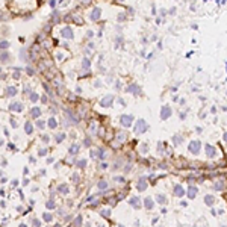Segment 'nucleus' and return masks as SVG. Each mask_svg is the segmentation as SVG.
I'll list each match as a JSON object with an SVG mask.
<instances>
[{"instance_id":"nucleus-1","label":"nucleus","mask_w":227,"mask_h":227,"mask_svg":"<svg viewBox=\"0 0 227 227\" xmlns=\"http://www.w3.org/2000/svg\"><path fill=\"white\" fill-rule=\"evenodd\" d=\"M200 147H201L200 141H191V142H189V151L194 153V155H197L200 151Z\"/></svg>"},{"instance_id":"nucleus-2","label":"nucleus","mask_w":227,"mask_h":227,"mask_svg":"<svg viewBox=\"0 0 227 227\" xmlns=\"http://www.w3.org/2000/svg\"><path fill=\"white\" fill-rule=\"evenodd\" d=\"M170 115H171V108H170L168 105H165V106L162 108V111H161V118H162V120H167Z\"/></svg>"},{"instance_id":"nucleus-3","label":"nucleus","mask_w":227,"mask_h":227,"mask_svg":"<svg viewBox=\"0 0 227 227\" xmlns=\"http://www.w3.org/2000/svg\"><path fill=\"white\" fill-rule=\"evenodd\" d=\"M135 130H136V133H142V132H145L147 130V123L144 120H139L138 124H136V127H135Z\"/></svg>"},{"instance_id":"nucleus-4","label":"nucleus","mask_w":227,"mask_h":227,"mask_svg":"<svg viewBox=\"0 0 227 227\" xmlns=\"http://www.w3.org/2000/svg\"><path fill=\"white\" fill-rule=\"evenodd\" d=\"M61 33H62V36H64V38H67V40H73V36H74V33H73V30H71V27H64V29L61 30Z\"/></svg>"},{"instance_id":"nucleus-5","label":"nucleus","mask_w":227,"mask_h":227,"mask_svg":"<svg viewBox=\"0 0 227 227\" xmlns=\"http://www.w3.org/2000/svg\"><path fill=\"white\" fill-rule=\"evenodd\" d=\"M121 124L124 126V127H129L130 124H132V120H133V117L132 115H121Z\"/></svg>"},{"instance_id":"nucleus-6","label":"nucleus","mask_w":227,"mask_h":227,"mask_svg":"<svg viewBox=\"0 0 227 227\" xmlns=\"http://www.w3.org/2000/svg\"><path fill=\"white\" fill-rule=\"evenodd\" d=\"M100 14H102V9L100 8H94L92 11H91V14H89V17H91V20H99L100 18Z\"/></svg>"},{"instance_id":"nucleus-7","label":"nucleus","mask_w":227,"mask_h":227,"mask_svg":"<svg viewBox=\"0 0 227 227\" xmlns=\"http://www.w3.org/2000/svg\"><path fill=\"white\" fill-rule=\"evenodd\" d=\"M112 100H114V97H112V96H106V97H103V99H102L100 105H102V106H105V108H108V106H111V105H112Z\"/></svg>"},{"instance_id":"nucleus-8","label":"nucleus","mask_w":227,"mask_h":227,"mask_svg":"<svg viewBox=\"0 0 227 227\" xmlns=\"http://www.w3.org/2000/svg\"><path fill=\"white\" fill-rule=\"evenodd\" d=\"M40 114H41V109H40V108H32V109H30V115H32L33 118H38V117H40Z\"/></svg>"},{"instance_id":"nucleus-9","label":"nucleus","mask_w":227,"mask_h":227,"mask_svg":"<svg viewBox=\"0 0 227 227\" xmlns=\"http://www.w3.org/2000/svg\"><path fill=\"white\" fill-rule=\"evenodd\" d=\"M136 89H139V86H138V85H135V83H132V85H129V86H127V89H126V91H127V92L138 94V91H136Z\"/></svg>"},{"instance_id":"nucleus-10","label":"nucleus","mask_w":227,"mask_h":227,"mask_svg":"<svg viewBox=\"0 0 227 227\" xmlns=\"http://www.w3.org/2000/svg\"><path fill=\"white\" fill-rule=\"evenodd\" d=\"M11 109L20 112V111L23 109V105H21V103H18V102H14V103H11Z\"/></svg>"},{"instance_id":"nucleus-11","label":"nucleus","mask_w":227,"mask_h":227,"mask_svg":"<svg viewBox=\"0 0 227 227\" xmlns=\"http://www.w3.org/2000/svg\"><path fill=\"white\" fill-rule=\"evenodd\" d=\"M18 91H17V88H14V86H11V88H8V91H6V97H12V96H15Z\"/></svg>"},{"instance_id":"nucleus-12","label":"nucleus","mask_w":227,"mask_h":227,"mask_svg":"<svg viewBox=\"0 0 227 227\" xmlns=\"http://www.w3.org/2000/svg\"><path fill=\"white\" fill-rule=\"evenodd\" d=\"M145 207L147 209H151V207H153V200H151V197L145 198Z\"/></svg>"},{"instance_id":"nucleus-13","label":"nucleus","mask_w":227,"mask_h":227,"mask_svg":"<svg viewBox=\"0 0 227 227\" xmlns=\"http://www.w3.org/2000/svg\"><path fill=\"white\" fill-rule=\"evenodd\" d=\"M206 150H207V156H214L215 155V148L214 147H211V145H206Z\"/></svg>"},{"instance_id":"nucleus-14","label":"nucleus","mask_w":227,"mask_h":227,"mask_svg":"<svg viewBox=\"0 0 227 227\" xmlns=\"http://www.w3.org/2000/svg\"><path fill=\"white\" fill-rule=\"evenodd\" d=\"M174 194H176L177 197H182V195H183V189H182V188H180L179 185H177V186L174 188Z\"/></svg>"},{"instance_id":"nucleus-15","label":"nucleus","mask_w":227,"mask_h":227,"mask_svg":"<svg viewBox=\"0 0 227 227\" xmlns=\"http://www.w3.org/2000/svg\"><path fill=\"white\" fill-rule=\"evenodd\" d=\"M195 192H197V188H189V191H188V197H189V198H194Z\"/></svg>"},{"instance_id":"nucleus-16","label":"nucleus","mask_w":227,"mask_h":227,"mask_svg":"<svg viewBox=\"0 0 227 227\" xmlns=\"http://www.w3.org/2000/svg\"><path fill=\"white\" fill-rule=\"evenodd\" d=\"M49 127H50V129L58 127V123H56V120H55V118H50V120H49Z\"/></svg>"},{"instance_id":"nucleus-17","label":"nucleus","mask_w":227,"mask_h":227,"mask_svg":"<svg viewBox=\"0 0 227 227\" xmlns=\"http://www.w3.org/2000/svg\"><path fill=\"white\" fill-rule=\"evenodd\" d=\"M145 188H147L145 186V179H141V182L138 183V189H139V191H144Z\"/></svg>"},{"instance_id":"nucleus-18","label":"nucleus","mask_w":227,"mask_h":227,"mask_svg":"<svg viewBox=\"0 0 227 227\" xmlns=\"http://www.w3.org/2000/svg\"><path fill=\"white\" fill-rule=\"evenodd\" d=\"M32 132H33V127H32V124L27 121V123H26V133H27V135H30Z\"/></svg>"},{"instance_id":"nucleus-19","label":"nucleus","mask_w":227,"mask_h":227,"mask_svg":"<svg viewBox=\"0 0 227 227\" xmlns=\"http://www.w3.org/2000/svg\"><path fill=\"white\" fill-rule=\"evenodd\" d=\"M204 201H206V204H209V206H211V204H214V201H215V200H214V197H212V195H206V200H204Z\"/></svg>"},{"instance_id":"nucleus-20","label":"nucleus","mask_w":227,"mask_h":227,"mask_svg":"<svg viewBox=\"0 0 227 227\" xmlns=\"http://www.w3.org/2000/svg\"><path fill=\"white\" fill-rule=\"evenodd\" d=\"M29 99H30V102H36V100H38V94H36V92H32L30 96H29Z\"/></svg>"},{"instance_id":"nucleus-21","label":"nucleus","mask_w":227,"mask_h":227,"mask_svg":"<svg viewBox=\"0 0 227 227\" xmlns=\"http://www.w3.org/2000/svg\"><path fill=\"white\" fill-rule=\"evenodd\" d=\"M77 151H79V145H73V147L70 148V153H71V155H74V153H77Z\"/></svg>"},{"instance_id":"nucleus-22","label":"nucleus","mask_w":227,"mask_h":227,"mask_svg":"<svg viewBox=\"0 0 227 227\" xmlns=\"http://www.w3.org/2000/svg\"><path fill=\"white\" fill-rule=\"evenodd\" d=\"M130 204H133V206H136V207H139L141 206V201H138L135 197H133V200H130Z\"/></svg>"},{"instance_id":"nucleus-23","label":"nucleus","mask_w":227,"mask_h":227,"mask_svg":"<svg viewBox=\"0 0 227 227\" xmlns=\"http://www.w3.org/2000/svg\"><path fill=\"white\" fill-rule=\"evenodd\" d=\"M126 18H127V15L123 12V14H120V15H118V18H117V20H118V21H124Z\"/></svg>"},{"instance_id":"nucleus-24","label":"nucleus","mask_w":227,"mask_h":227,"mask_svg":"<svg viewBox=\"0 0 227 227\" xmlns=\"http://www.w3.org/2000/svg\"><path fill=\"white\" fill-rule=\"evenodd\" d=\"M89 64H91V62H89V59H83V61H82L83 68H89Z\"/></svg>"},{"instance_id":"nucleus-25","label":"nucleus","mask_w":227,"mask_h":227,"mask_svg":"<svg viewBox=\"0 0 227 227\" xmlns=\"http://www.w3.org/2000/svg\"><path fill=\"white\" fill-rule=\"evenodd\" d=\"M106 186H108V185H106V182H105V180H102V182H99V188H100V189H105Z\"/></svg>"},{"instance_id":"nucleus-26","label":"nucleus","mask_w":227,"mask_h":227,"mask_svg":"<svg viewBox=\"0 0 227 227\" xmlns=\"http://www.w3.org/2000/svg\"><path fill=\"white\" fill-rule=\"evenodd\" d=\"M36 126L40 127V129H43V127H46V121H41V120H40V121L36 123Z\"/></svg>"},{"instance_id":"nucleus-27","label":"nucleus","mask_w":227,"mask_h":227,"mask_svg":"<svg viewBox=\"0 0 227 227\" xmlns=\"http://www.w3.org/2000/svg\"><path fill=\"white\" fill-rule=\"evenodd\" d=\"M158 201H159V203H164V201H165V197L159 194V195H158Z\"/></svg>"},{"instance_id":"nucleus-28","label":"nucleus","mask_w":227,"mask_h":227,"mask_svg":"<svg viewBox=\"0 0 227 227\" xmlns=\"http://www.w3.org/2000/svg\"><path fill=\"white\" fill-rule=\"evenodd\" d=\"M8 46H9V43L3 40V41H2V49H5V47H8Z\"/></svg>"},{"instance_id":"nucleus-29","label":"nucleus","mask_w":227,"mask_h":227,"mask_svg":"<svg viewBox=\"0 0 227 227\" xmlns=\"http://www.w3.org/2000/svg\"><path fill=\"white\" fill-rule=\"evenodd\" d=\"M64 139V135H58V136H56V141H58V142H61Z\"/></svg>"},{"instance_id":"nucleus-30","label":"nucleus","mask_w":227,"mask_h":227,"mask_svg":"<svg viewBox=\"0 0 227 227\" xmlns=\"http://www.w3.org/2000/svg\"><path fill=\"white\" fill-rule=\"evenodd\" d=\"M44 220H46V221H50V220H52V217H50L49 214H46V215H44Z\"/></svg>"},{"instance_id":"nucleus-31","label":"nucleus","mask_w":227,"mask_h":227,"mask_svg":"<svg viewBox=\"0 0 227 227\" xmlns=\"http://www.w3.org/2000/svg\"><path fill=\"white\" fill-rule=\"evenodd\" d=\"M50 6H52V8L56 6V0H50Z\"/></svg>"},{"instance_id":"nucleus-32","label":"nucleus","mask_w":227,"mask_h":227,"mask_svg":"<svg viewBox=\"0 0 227 227\" xmlns=\"http://www.w3.org/2000/svg\"><path fill=\"white\" fill-rule=\"evenodd\" d=\"M14 79H20V71H18V73H14Z\"/></svg>"},{"instance_id":"nucleus-33","label":"nucleus","mask_w":227,"mask_h":227,"mask_svg":"<svg viewBox=\"0 0 227 227\" xmlns=\"http://www.w3.org/2000/svg\"><path fill=\"white\" fill-rule=\"evenodd\" d=\"M47 207H55V203H53V201H49V203H47Z\"/></svg>"},{"instance_id":"nucleus-34","label":"nucleus","mask_w":227,"mask_h":227,"mask_svg":"<svg viewBox=\"0 0 227 227\" xmlns=\"http://www.w3.org/2000/svg\"><path fill=\"white\" fill-rule=\"evenodd\" d=\"M40 155L44 156V155H47V151H46V150H40Z\"/></svg>"},{"instance_id":"nucleus-35","label":"nucleus","mask_w":227,"mask_h":227,"mask_svg":"<svg viewBox=\"0 0 227 227\" xmlns=\"http://www.w3.org/2000/svg\"><path fill=\"white\" fill-rule=\"evenodd\" d=\"M41 100H43V103H47V97H46V96H43Z\"/></svg>"},{"instance_id":"nucleus-36","label":"nucleus","mask_w":227,"mask_h":227,"mask_svg":"<svg viewBox=\"0 0 227 227\" xmlns=\"http://www.w3.org/2000/svg\"><path fill=\"white\" fill-rule=\"evenodd\" d=\"M224 139H226V141H227V133H224Z\"/></svg>"},{"instance_id":"nucleus-37","label":"nucleus","mask_w":227,"mask_h":227,"mask_svg":"<svg viewBox=\"0 0 227 227\" xmlns=\"http://www.w3.org/2000/svg\"><path fill=\"white\" fill-rule=\"evenodd\" d=\"M21 227H26V226H21Z\"/></svg>"}]
</instances>
